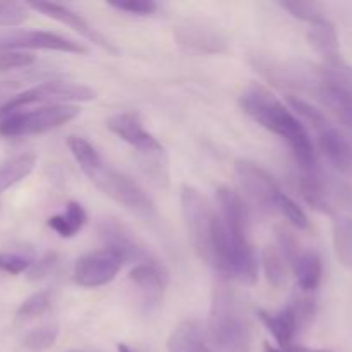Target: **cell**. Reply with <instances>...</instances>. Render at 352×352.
<instances>
[{"mask_svg": "<svg viewBox=\"0 0 352 352\" xmlns=\"http://www.w3.org/2000/svg\"><path fill=\"white\" fill-rule=\"evenodd\" d=\"M241 109L256 124L287 141L302 172H316V157L309 134L301 119L265 86L253 85L239 98Z\"/></svg>", "mask_w": 352, "mask_h": 352, "instance_id": "6da1fadb", "label": "cell"}, {"mask_svg": "<svg viewBox=\"0 0 352 352\" xmlns=\"http://www.w3.org/2000/svg\"><path fill=\"white\" fill-rule=\"evenodd\" d=\"M181 210L188 237L201 261L226 278L229 272L230 241L222 219L210 206L205 196L192 186L181 189Z\"/></svg>", "mask_w": 352, "mask_h": 352, "instance_id": "7a4b0ae2", "label": "cell"}, {"mask_svg": "<svg viewBox=\"0 0 352 352\" xmlns=\"http://www.w3.org/2000/svg\"><path fill=\"white\" fill-rule=\"evenodd\" d=\"M208 336L217 352H250L251 325L239 294L220 277L212 291Z\"/></svg>", "mask_w": 352, "mask_h": 352, "instance_id": "3957f363", "label": "cell"}, {"mask_svg": "<svg viewBox=\"0 0 352 352\" xmlns=\"http://www.w3.org/2000/svg\"><path fill=\"white\" fill-rule=\"evenodd\" d=\"M85 175L91 181V184L98 191L109 196L112 201L122 205L124 208L143 217H153L157 213L150 196L136 182L131 181L122 172L116 170L110 165H107L103 160L96 167L86 170Z\"/></svg>", "mask_w": 352, "mask_h": 352, "instance_id": "277c9868", "label": "cell"}, {"mask_svg": "<svg viewBox=\"0 0 352 352\" xmlns=\"http://www.w3.org/2000/svg\"><path fill=\"white\" fill-rule=\"evenodd\" d=\"M96 98L95 89L85 85L69 81H48L24 89L19 95L0 103V120L10 113L24 110L34 103H50V105H69V102H91Z\"/></svg>", "mask_w": 352, "mask_h": 352, "instance_id": "5b68a950", "label": "cell"}, {"mask_svg": "<svg viewBox=\"0 0 352 352\" xmlns=\"http://www.w3.org/2000/svg\"><path fill=\"white\" fill-rule=\"evenodd\" d=\"M79 112L81 110L76 105H47L28 112L21 110L0 120V136L21 138L48 133L74 120Z\"/></svg>", "mask_w": 352, "mask_h": 352, "instance_id": "8992f818", "label": "cell"}, {"mask_svg": "<svg viewBox=\"0 0 352 352\" xmlns=\"http://www.w3.org/2000/svg\"><path fill=\"white\" fill-rule=\"evenodd\" d=\"M100 239L105 244V251L112 253L120 265L124 263H150V261H157L150 254L143 243L138 239L136 234L129 229L127 226L120 223L116 219H102L96 226Z\"/></svg>", "mask_w": 352, "mask_h": 352, "instance_id": "52a82bcc", "label": "cell"}, {"mask_svg": "<svg viewBox=\"0 0 352 352\" xmlns=\"http://www.w3.org/2000/svg\"><path fill=\"white\" fill-rule=\"evenodd\" d=\"M217 201L220 208L219 217L229 234L230 253L253 250L250 239V210L239 192L222 186L217 189Z\"/></svg>", "mask_w": 352, "mask_h": 352, "instance_id": "ba28073f", "label": "cell"}, {"mask_svg": "<svg viewBox=\"0 0 352 352\" xmlns=\"http://www.w3.org/2000/svg\"><path fill=\"white\" fill-rule=\"evenodd\" d=\"M236 175L241 188L244 189L251 201L260 206L261 210H275L278 196L282 189L274 175L268 174L263 167L250 160L236 162Z\"/></svg>", "mask_w": 352, "mask_h": 352, "instance_id": "9c48e42d", "label": "cell"}, {"mask_svg": "<svg viewBox=\"0 0 352 352\" xmlns=\"http://www.w3.org/2000/svg\"><path fill=\"white\" fill-rule=\"evenodd\" d=\"M0 48L3 50H50L64 54L86 55L88 48L79 41L65 38L52 31H16L0 38Z\"/></svg>", "mask_w": 352, "mask_h": 352, "instance_id": "30bf717a", "label": "cell"}, {"mask_svg": "<svg viewBox=\"0 0 352 352\" xmlns=\"http://www.w3.org/2000/svg\"><path fill=\"white\" fill-rule=\"evenodd\" d=\"M107 129L116 134L117 138H120L124 143L136 148L140 153L150 155V157L164 155V146L158 143L153 134L144 129L143 122L136 112L116 113L107 120Z\"/></svg>", "mask_w": 352, "mask_h": 352, "instance_id": "8fae6325", "label": "cell"}, {"mask_svg": "<svg viewBox=\"0 0 352 352\" xmlns=\"http://www.w3.org/2000/svg\"><path fill=\"white\" fill-rule=\"evenodd\" d=\"M120 261L109 251H95L79 258L74 265V282L85 289L110 284L120 270Z\"/></svg>", "mask_w": 352, "mask_h": 352, "instance_id": "7c38bea8", "label": "cell"}, {"mask_svg": "<svg viewBox=\"0 0 352 352\" xmlns=\"http://www.w3.org/2000/svg\"><path fill=\"white\" fill-rule=\"evenodd\" d=\"M26 6L30 7V9L38 10V12L43 14V16L52 17V19H55L57 23L65 24L67 28H72L76 33L85 36L86 40L93 41L95 45H98L102 50L109 52V54L112 55H119V48H117L112 41L107 40L102 33H98V31H96L95 28H93L91 24L81 16V14L72 10L71 7L62 6V3H57V2H30L26 3Z\"/></svg>", "mask_w": 352, "mask_h": 352, "instance_id": "4fadbf2b", "label": "cell"}, {"mask_svg": "<svg viewBox=\"0 0 352 352\" xmlns=\"http://www.w3.org/2000/svg\"><path fill=\"white\" fill-rule=\"evenodd\" d=\"M174 38L184 50L203 55H215L227 52V38L208 24L188 21L174 30Z\"/></svg>", "mask_w": 352, "mask_h": 352, "instance_id": "5bb4252c", "label": "cell"}, {"mask_svg": "<svg viewBox=\"0 0 352 352\" xmlns=\"http://www.w3.org/2000/svg\"><path fill=\"white\" fill-rule=\"evenodd\" d=\"M129 280L136 287L138 294H140L141 301L148 311L157 309L162 305L168 282V275L164 265H160L158 261L136 265L131 270Z\"/></svg>", "mask_w": 352, "mask_h": 352, "instance_id": "9a60e30c", "label": "cell"}, {"mask_svg": "<svg viewBox=\"0 0 352 352\" xmlns=\"http://www.w3.org/2000/svg\"><path fill=\"white\" fill-rule=\"evenodd\" d=\"M323 79L318 81L316 95L320 102L336 116L342 126L352 127V86L322 71Z\"/></svg>", "mask_w": 352, "mask_h": 352, "instance_id": "2e32d148", "label": "cell"}, {"mask_svg": "<svg viewBox=\"0 0 352 352\" xmlns=\"http://www.w3.org/2000/svg\"><path fill=\"white\" fill-rule=\"evenodd\" d=\"M316 133H318L320 150L327 160L342 174H352V144L349 140L330 124Z\"/></svg>", "mask_w": 352, "mask_h": 352, "instance_id": "e0dca14e", "label": "cell"}, {"mask_svg": "<svg viewBox=\"0 0 352 352\" xmlns=\"http://www.w3.org/2000/svg\"><path fill=\"white\" fill-rule=\"evenodd\" d=\"M308 41L316 54L322 55L329 69L342 67L344 62L340 57V43L339 34H337L336 26L329 19L322 21L318 24H313L308 31Z\"/></svg>", "mask_w": 352, "mask_h": 352, "instance_id": "ac0fdd59", "label": "cell"}, {"mask_svg": "<svg viewBox=\"0 0 352 352\" xmlns=\"http://www.w3.org/2000/svg\"><path fill=\"white\" fill-rule=\"evenodd\" d=\"M258 318L267 327L268 332L274 336L280 349H287V347L292 346V340L298 333L299 325L291 305L287 308L280 309L278 313H267L263 309H258Z\"/></svg>", "mask_w": 352, "mask_h": 352, "instance_id": "d6986e66", "label": "cell"}, {"mask_svg": "<svg viewBox=\"0 0 352 352\" xmlns=\"http://www.w3.org/2000/svg\"><path fill=\"white\" fill-rule=\"evenodd\" d=\"M292 270H294L296 280L302 292H313L318 289L323 275L322 258L315 251H301L292 261Z\"/></svg>", "mask_w": 352, "mask_h": 352, "instance_id": "ffe728a7", "label": "cell"}, {"mask_svg": "<svg viewBox=\"0 0 352 352\" xmlns=\"http://www.w3.org/2000/svg\"><path fill=\"white\" fill-rule=\"evenodd\" d=\"M168 352H212L203 339L201 329L192 320H186L175 327L167 342Z\"/></svg>", "mask_w": 352, "mask_h": 352, "instance_id": "44dd1931", "label": "cell"}, {"mask_svg": "<svg viewBox=\"0 0 352 352\" xmlns=\"http://www.w3.org/2000/svg\"><path fill=\"white\" fill-rule=\"evenodd\" d=\"M34 165H36V155L33 153L16 155L0 164V195L26 179L33 172Z\"/></svg>", "mask_w": 352, "mask_h": 352, "instance_id": "7402d4cb", "label": "cell"}, {"mask_svg": "<svg viewBox=\"0 0 352 352\" xmlns=\"http://www.w3.org/2000/svg\"><path fill=\"white\" fill-rule=\"evenodd\" d=\"M86 220H88V217H86L85 208L79 203L69 201L64 213L50 217L47 223L60 237H74L85 227Z\"/></svg>", "mask_w": 352, "mask_h": 352, "instance_id": "603a6c76", "label": "cell"}, {"mask_svg": "<svg viewBox=\"0 0 352 352\" xmlns=\"http://www.w3.org/2000/svg\"><path fill=\"white\" fill-rule=\"evenodd\" d=\"M299 191H301V196L311 208L323 213L332 212L327 189L323 186L322 179L316 175V172H302L301 179H299Z\"/></svg>", "mask_w": 352, "mask_h": 352, "instance_id": "cb8c5ba5", "label": "cell"}, {"mask_svg": "<svg viewBox=\"0 0 352 352\" xmlns=\"http://www.w3.org/2000/svg\"><path fill=\"white\" fill-rule=\"evenodd\" d=\"M261 267L267 282L274 289H282L287 282V261L277 246H265L261 251Z\"/></svg>", "mask_w": 352, "mask_h": 352, "instance_id": "d4e9b609", "label": "cell"}, {"mask_svg": "<svg viewBox=\"0 0 352 352\" xmlns=\"http://www.w3.org/2000/svg\"><path fill=\"white\" fill-rule=\"evenodd\" d=\"M333 248L340 265L352 270V219L339 217L333 222Z\"/></svg>", "mask_w": 352, "mask_h": 352, "instance_id": "484cf974", "label": "cell"}, {"mask_svg": "<svg viewBox=\"0 0 352 352\" xmlns=\"http://www.w3.org/2000/svg\"><path fill=\"white\" fill-rule=\"evenodd\" d=\"M52 299H54V294L50 291L34 292V294H31L30 298L21 302L16 311V320L17 322H30V320L45 315L50 309Z\"/></svg>", "mask_w": 352, "mask_h": 352, "instance_id": "4316f807", "label": "cell"}, {"mask_svg": "<svg viewBox=\"0 0 352 352\" xmlns=\"http://www.w3.org/2000/svg\"><path fill=\"white\" fill-rule=\"evenodd\" d=\"M282 9L287 10L296 19L305 21V23L318 24L327 21V10L322 3L318 2H305V0H289V2H280Z\"/></svg>", "mask_w": 352, "mask_h": 352, "instance_id": "83f0119b", "label": "cell"}, {"mask_svg": "<svg viewBox=\"0 0 352 352\" xmlns=\"http://www.w3.org/2000/svg\"><path fill=\"white\" fill-rule=\"evenodd\" d=\"M67 146H69V150H71L74 160L78 162V165L81 167L82 172L96 167V165L102 162V157L98 155V151H96L95 148H93V144L88 143L85 138L69 136Z\"/></svg>", "mask_w": 352, "mask_h": 352, "instance_id": "f1b7e54d", "label": "cell"}, {"mask_svg": "<svg viewBox=\"0 0 352 352\" xmlns=\"http://www.w3.org/2000/svg\"><path fill=\"white\" fill-rule=\"evenodd\" d=\"M58 339V327L57 325H43L31 330L24 336L23 346L31 351H45L55 346Z\"/></svg>", "mask_w": 352, "mask_h": 352, "instance_id": "f546056e", "label": "cell"}, {"mask_svg": "<svg viewBox=\"0 0 352 352\" xmlns=\"http://www.w3.org/2000/svg\"><path fill=\"white\" fill-rule=\"evenodd\" d=\"M287 103L291 105V110H294L301 119H305L306 122L311 124L316 131H320L322 127L329 126L330 124L329 120H327V117L323 116L322 110H318L316 107H313L311 103L306 102V100L299 98V96H294V95L287 96Z\"/></svg>", "mask_w": 352, "mask_h": 352, "instance_id": "4dcf8cb0", "label": "cell"}, {"mask_svg": "<svg viewBox=\"0 0 352 352\" xmlns=\"http://www.w3.org/2000/svg\"><path fill=\"white\" fill-rule=\"evenodd\" d=\"M275 210H278V212H280L282 215H284L285 219L292 223V226L298 227L299 230L309 229V220H308V217H306L305 210H302L301 206H299L298 203L291 198V196L285 195V192H282V195L278 196Z\"/></svg>", "mask_w": 352, "mask_h": 352, "instance_id": "1f68e13d", "label": "cell"}, {"mask_svg": "<svg viewBox=\"0 0 352 352\" xmlns=\"http://www.w3.org/2000/svg\"><path fill=\"white\" fill-rule=\"evenodd\" d=\"M28 6L24 3L0 0V26H19L28 19Z\"/></svg>", "mask_w": 352, "mask_h": 352, "instance_id": "d6a6232c", "label": "cell"}, {"mask_svg": "<svg viewBox=\"0 0 352 352\" xmlns=\"http://www.w3.org/2000/svg\"><path fill=\"white\" fill-rule=\"evenodd\" d=\"M110 7L126 14H134V16H151L157 12L158 6L153 0H116L109 2Z\"/></svg>", "mask_w": 352, "mask_h": 352, "instance_id": "836d02e7", "label": "cell"}, {"mask_svg": "<svg viewBox=\"0 0 352 352\" xmlns=\"http://www.w3.org/2000/svg\"><path fill=\"white\" fill-rule=\"evenodd\" d=\"M34 64V57L28 52L21 50H3L0 48V71H12V69H24Z\"/></svg>", "mask_w": 352, "mask_h": 352, "instance_id": "e575fe53", "label": "cell"}, {"mask_svg": "<svg viewBox=\"0 0 352 352\" xmlns=\"http://www.w3.org/2000/svg\"><path fill=\"white\" fill-rule=\"evenodd\" d=\"M31 267V260L24 254L17 253H2L0 254V272H6V274L17 275L23 274L24 270Z\"/></svg>", "mask_w": 352, "mask_h": 352, "instance_id": "d590c367", "label": "cell"}, {"mask_svg": "<svg viewBox=\"0 0 352 352\" xmlns=\"http://www.w3.org/2000/svg\"><path fill=\"white\" fill-rule=\"evenodd\" d=\"M277 241H278V246H280V248H278V251L282 253V256L285 258V261L292 263V261H294V258L298 256L299 253H301V250H299L298 239L294 237V234H292L291 230L278 227V229H277Z\"/></svg>", "mask_w": 352, "mask_h": 352, "instance_id": "8d00e7d4", "label": "cell"}, {"mask_svg": "<svg viewBox=\"0 0 352 352\" xmlns=\"http://www.w3.org/2000/svg\"><path fill=\"white\" fill-rule=\"evenodd\" d=\"M55 260H57V256H55L54 253H48V254H45L43 258H40L36 263L31 265V268H30L31 280H38V278L47 277V275L50 274L52 268H54Z\"/></svg>", "mask_w": 352, "mask_h": 352, "instance_id": "74e56055", "label": "cell"}, {"mask_svg": "<svg viewBox=\"0 0 352 352\" xmlns=\"http://www.w3.org/2000/svg\"><path fill=\"white\" fill-rule=\"evenodd\" d=\"M325 71L329 72V74H332L333 78L340 79V81L347 82V85L352 86V67H347V65L344 64L342 67H339V69H329V67H325Z\"/></svg>", "mask_w": 352, "mask_h": 352, "instance_id": "f35d334b", "label": "cell"}, {"mask_svg": "<svg viewBox=\"0 0 352 352\" xmlns=\"http://www.w3.org/2000/svg\"><path fill=\"white\" fill-rule=\"evenodd\" d=\"M117 352H134V351L129 349L126 344H119V346H117Z\"/></svg>", "mask_w": 352, "mask_h": 352, "instance_id": "ab89813d", "label": "cell"}, {"mask_svg": "<svg viewBox=\"0 0 352 352\" xmlns=\"http://www.w3.org/2000/svg\"><path fill=\"white\" fill-rule=\"evenodd\" d=\"M69 352H82V351H69Z\"/></svg>", "mask_w": 352, "mask_h": 352, "instance_id": "60d3db41", "label": "cell"}]
</instances>
